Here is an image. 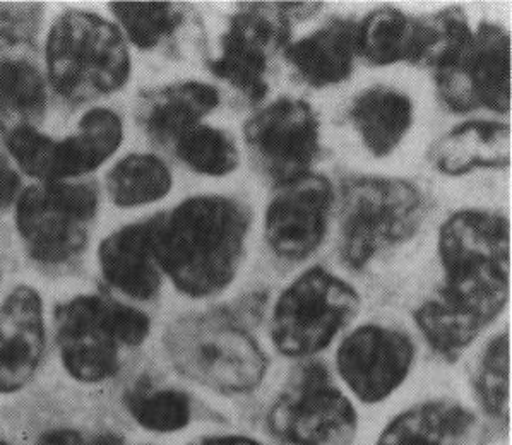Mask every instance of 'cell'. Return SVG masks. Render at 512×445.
Returning <instances> with one entry per match:
<instances>
[{"mask_svg":"<svg viewBox=\"0 0 512 445\" xmlns=\"http://www.w3.org/2000/svg\"><path fill=\"white\" fill-rule=\"evenodd\" d=\"M149 223L161 273L185 297H213L237 276L251 226V213L242 202L221 196L189 197Z\"/></svg>","mask_w":512,"mask_h":445,"instance_id":"obj_1","label":"cell"},{"mask_svg":"<svg viewBox=\"0 0 512 445\" xmlns=\"http://www.w3.org/2000/svg\"><path fill=\"white\" fill-rule=\"evenodd\" d=\"M163 343L177 372L221 396L249 394L268 374V355L233 310L184 315Z\"/></svg>","mask_w":512,"mask_h":445,"instance_id":"obj_2","label":"cell"},{"mask_svg":"<svg viewBox=\"0 0 512 445\" xmlns=\"http://www.w3.org/2000/svg\"><path fill=\"white\" fill-rule=\"evenodd\" d=\"M509 220L485 209L451 214L439 232L444 285L437 293L499 317L509 298Z\"/></svg>","mask_w":512,"mask_h":445,"instance_id":"obj_3","label":"cell"},{"mask_svg":"<svg viewBox=\"0 0 512 445\" xmlns=\"http://www.w3.org/2000/svg\"><path fill=\"white\" fill-rule=\"evenodd\" d=\"M50 86L72 103L112 95L131 76V54L120 28L90 11H66L45 43Z\"/></svg>","mask_w":512,"mask_h":445,"instance_id":"obj_4","label":"cell"},{"mask_svg":"<svg viewBox=\"0 0 512 445\" xmlns=\"http://www.w3.org/2000/svg\"><path fill=\"white\" fill-rule=\"evenodd\" d=\"M425 216V197L403 178L350 177L341 184V259L355 271L410 240Z\"/></svg>","mask_w":512,"mask_h":445,"instance_id":"obj_5","label":"cell"},{"mask_svg":"<svg viewBox=\"0 0 512 445\" xmlns=\"http://www.w3.org/2000/svg\"><path fill=\"white\" fill-rule=\"evenodd\" d=\"M360 310L353 286L312 267L281 291L271 317V339L286 358H307L326 350Z\"/></svg>","mask_w":512,"mask_h":445,"instance_id":"obj_6","label":"cell"},{"mask_svg":"<svg viewBox=\"0 0 512 445\" xmlns=\"http://www.w3.org/2000/svg\"><path fill=\"white\" fill-rule=\"evenodd\" d=\"M98 204L95 184L83 180L42 182L23 190L16 201V228L31 259L60 266L83 254Z\"/></svg>","mask_w":512,"mask_h":445,"instance_id":"obj_7","label":"cell"},{"mask_svg":"<svg viewBox=\"0 0 512 445\" xmlns=\"http://www.w3.org/2000/svg\"><path fill=\"white\" fill-rule=\"evenodd\" d=\"M122 141V119L107 107L88 110L78 131L62 139L43 134L35 125H14L4 136V146L18 167L40 184L78 180L95 172L117 153Z\"/></svg>","mask_w":512,"mask_h":445,"instance_id":"obj_8","label":"cell"},{"mask_svg":"<svg viewBox=\"0 0 512 445\" xmlns=\"http://www.w3.org/2000/svg\"><path fill=\"white\" fill-rule=\"evenodd\" d=\"M268 427L286 445H348L357 435L358 415L328 368L310 362L293 370L269 410Z\"/></svg>","mask_w":512,"mask_h":445,"instance_id":"obj_9","label":"cell"},{"mask_svg":"<svg viewBox=\"0 0 512 445\" xmlns=\"http://www.w3.org/2000/svg\"><path fill=\"white\" fill-rule=\"evenodd\" d=\"M309 4H247L228 24L220 40V55L209 71L259 103L268 95L269 60L290 42L288 12L305 11Z\"/></svg>","mask_w":512,"mask_h":445,"instance_id":"obj_10","label":"cell"},{"mask_svg":"<svg viewBox=\"0 0 512 445\" xmlns=\"http://www.w3.org/2000/svg\"><path fill=\"white\" fill-rule=\"evenodd\" d=\"M437 95L454 113L478 108L511 110V36L504 28L482 23L458 57L434 72Z\"/></svg>","mask_w":512,"mask_h":445,"instance_id":"obj_11","label":"cell"},{"mask_svg":"<svg viewBox=\"0 0 512 445\" xmlns=\"http://www.w3.org/2000/svg\"><path fill=\"white\" fill-rule=\"evenodd\" d=\"M244 139L257 168L281 187L310 173L321 125L307 101L280 98L245 122Z\"/></svg>","mask_w":512,"mask_h":445,"instance_id":"obj_12","label":"cell"},{"mask_svg":"<svg viewBox=\"0 0 512 445\" xmlns=\"http://www.w3.org/2000/svg\"><path fill=\"white\" fill-rule=\"evenodd\" d=\"M413 362V341L398 329L377 324L358 327L336 351L338 374L365 404L389 398L405 382Z\"/></svg>","mask_w":512,"mask_h":445,"instance_id":"obj_13","label":"cell"},{"mask_svg":"<svg viewBox=\"0 0 512 445\" xmlns=\"http://www.w3.org/2000/svg\"><path fill=\"white\" fill-rule=\"evenodd\" d=\"M333 201V185L316 173L278 187L264 218L269 249L286 261L312 256L328 232Z\"/></svg>","mask_w":512,"mask_h":445,"instance_id":"obj_14","label":"cell"},{"mask_svg":"<svg viewBox=\"0 0 512 445\" xmlns=\"http://www.w3.org/2000/svg\"><path fill=\"white\" fill-rule=\"evenodd\" d=\"M54 319L60 360L72 379L98 384L117 374L120 343L108 321V298H72L57 307Z\"/></svg>","mask_w":512,"mask_h":445,"instance_id":"obj_15","label":"cell"},{"mask_svg":"<svg viewBox=\"0 0 512 445\" xmlns=\"http://www.w3.org/2000/svg\"><path fill=\"white\" fill-rule=\"evenodd\" d=\"M45 351L43 302L31 286H18L0 307V394L28 386Z\"/></svg>","mask_w":512,"mask_h":445,"instance_id":"obj_16","label":"cell"},{"mask_svg":"<svg viewBox=\"0 0 512 445\" xmlns=\"http://www.w3.org/2000/svg\"><path fill=\"white\" fill-rule=\"evenodd\" d=\"M103 278L137 302H148L161 288V269L151 242L149 220L120 228L98 249Z\"/></svg>","mask_w":512,"mask_h":445,"instance_id":"obj_17","label":"cell"},{"mask_svg":"<svg viewBox=\"0 0 512 445\" xmlns=\"http://www.w3.org/2000/svg\"><path fill=\"white\" fill-rule=\"evenodd\" d=\"M427 158L449 177L480 168L504 170L511 165V127L494 120H468L439 137Z\"/></svg>","mask_w":512,"mask_h":445,"instance_id":"obj_18","label":"cell"},{"mask_svg":"<svg viewBox=\"0 0 512 445\" xmlns=\"http://www.w3.org/2000/svg\"><path fill=\"white\" fill-rule=\"evenodd\" d=\"M358 23L333 19L312 35L288 43L285 59L312 88H326L350 78L357 57Z\"/></svg>","mask_w":512,"mask_h":445,"instance_id":"obj_19","label":"cell"},{"mask_svg":"<svg viewBox=\"0 0 512 445\" xmlns=\"http://www.w3.org/2000/svg\"><path fill=\"white\" fill-rule=\"evenodd\" d=\"M218 105L220 93L215 86L184 81L146 93L139 101L137 119L156 143L175 144Z\"/></svg>","mask_w":512,"mask_h":445,"instance_id":"obj_20","label":"cell"},{"mask_svg":"<svg viewBox=\"0 0 512 445\" xmlns=\"http://www.w3.org/2000/svg\"><path fill=\"white\" fill-rule=\"evenodd\" d=\"M475 423L465 406L435 399L394 416L376 445H461Z\"/></svg>","mask_w":512,"mask_h":445,"instance_id":"obj_21","label":"cell"},{"mask_svg":"<svg viewBox=\"0 0 512 445\" xmlns=\"http://www.w3.org/2000/svg\"><path fill=\"white\" fill-rule=\"evenodd\" d=\"M350 119L362 143L376 158L391 155L413 124V101L398 89H365L350 108Z\"/></svg>","mask_w":512,"mask_h":445,"instance_id":"obj_22","label":"cell"},{"mask_svg":"<svg viewBox=\"0 0 512 445\" xmlns=\"http://www.w3.org/2000/svg\"><path fill=\"white\" fill-rule=\"evenodd\" d=\"M420 18L394 7H379L358 23L357 52L372 66L417 64Z\"/></svg>","mask_w":512,"mask_h":445,"instance_id":"obj_23","label":"cell"},{"mask_svg":"<svg viewBox=\"0 0 512 445\" xmlns=\"http://www.w3.org/2000/svg\"><path fill=\"white\" fill-rule=\"evenodd\" d=\"M173 177L165 161L149 153L122 158L107 175L108 196L117 208L148 206L168 196Z\"/></svg>","mask_w":512,"mask_h":445,"instance_id":"obj_24","label":"cell"},{"mask_svg":"<svg viewBox=\"0 0 512 445\" xmlns=\"http://www.w3.org/2000/svg\"><path fill=\"white\" fill-rule=\"evenodd\" d=\"M45 108L47 88L40 71L28 60L0 59V115L36 127Z\"/></svg>","mask_w":512,"mask_h":445,"instance_id":"obj_25","label":"cell"},{"mask_svg":"<svg viewBox=\"0 0 512 445\" xmlns=\"http://www.w3.org/2000/svg\"><path fill=\"white\" fill-rule=\"evenodd\" d=\"M126 406L141 427L155 434H173L191 423V399L173 387L136 386Z\"/></svg>","mask_w":512,"mask_h":445,"instance_id":"obj_26","label":"cell"},{"mask_svg":"<svg viewBox=\"0 0 512 445\" xmlns=\"http://www.w3.org/2000/svg\"><path fill=\"white\" fill-rule=\"evenodd\" d=\"M175 151L192 172L206 177H225L240 163L239 149L227 131L211 125H196L175 141Z\"/></svg>","mask_w":512,"mask_h":445,"instance_id":"obj_27","label":"cell"},{"mask_svg":"<svg viewBox=\"0 0 512 445\" xmlns=\"http://www.w3.org/2000/svg\"><path fill=\"white\" fill-rule=\"evenodd\" d=\"M110 11L132 45L141 50L158 47L184 21L180 7L170 2H112Z\"/></svg>","mask_w":512,"mask_h":445,"instance_id":"obj_28","label":"cell"},{"mask_svg":"<svg viewBox=\"0 0 512 445\" xmlns=\"http://www.w3.org/2000/svg\"><path fill=\"white\" fill-rule=\"evenodd\" d=\"M473 391L482 410L497 422H509V336L497 334L485 346L473 374Z\"/></svg>","mask_w":512,"mask_h":445,"instance_id":"obj_29","label":"cell"},{"mask_svg":"<svg viewBox=\"0 0 512 445\" xmlns=\"http://www.w3.org/2000/svg\"><path fill=\"white\" fill-rule=\"evenodd\" d=\"M43 9L31 4L0 6V52H11L31 45L38 33Z\"/></svg>","mask_w":512,"mask_h":445,"instance_id":"obj_30","label":"cell"},{"mask_svg":"<svg viewBox=\"0 0 512 445\" xmlns=\"http://www.w3.org/2000/svg\"><path fill=\"white\" fill-rule=\"evenodd\" d=\"M108 321L120 345H143L151 329L148 315L110 298H108Z\"/></svg>","mask_w":512,"mask_h":445,"instance_id":"obj_31","label":"cell"},{"mask_svg":"<svg viewBox=\"0 0 512 445\" xmlns=\"http://www.w3.org/2000/svg\"><path fill=\"white\" fill-rule=\"evenodd\" d=\"M38 445H122L114 434L86 435L72 428H57L43 434Z\"/></svg>","mask_w":512,"mask_h":445,"instance_id":"obj_32","label":"cell"},{"mask_svg":"<svg viewBox=\"0 0 512 445\" xmlns=\"http://www.w3.org/2000/svg\"><path fill=\"white\" fill-rule=\"evenodd\" d=\"M21 194V178L12 170L6 161L0 160V211L9 208L12 202L18 201Z\"/></svg>","mask_w":512,"mask_h":445,"instance_id":"obj_33","label":"cell"},{"mask_svg":"<svg viewBox=\"0 0 512 445\" xmlns=\"http://www.w3.org/2000/svg\"><path fill=\"white\" fill-rule=\"evenodd\" d=\"M189 445H262L257 440L249 439L244 435H211L194 440Z\"/></svg>","mask_w":512,"mask_h":445,"instance_id":"obj_34","label":"cell"},{"mask_svg":"<svg viewBox=\"0 0 512 445\" xmlns=\"http://www.w3.org/2000/svg\"><path fill=\"white\" fill-rule=\"evenodd\" d=\"M0 445H7L6 442H2V440H0Z\"/></svg>","mask_w":512,"mask_h":445,"instance_id":"obj_35","label":"cell"},{"mask_svg":"<svg viewBox=\"0 0 512 445\" xmlns=\"http://www.w3.org/2000/svg\"><path fill=\"white\" fill-rule=\"evenodd\" d=\"M0 160H2V156H0Z\"/></svg>","mask_w":512,"mask_h":445,"instance_id":"obj_36","label":"cell"}]
</instances>
